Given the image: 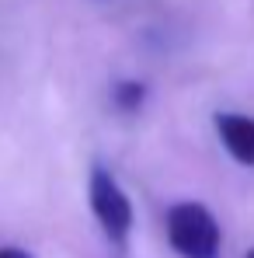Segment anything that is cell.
Listing matches in <instances>:
<instances>
[{
	"label": "cell",
	"mask_w": 254,
	"mask_h": 258,
	"mask_svg": "<svg viewBox=\"0 0 254 258\" xmlns=\"http://www.w3.org/2000/svg\"><path fill=\"white\" fill-rule=\"evenodd\" d=\"M0 258H35L25 248H14V244H0Z\"/></svg>",
	"instance_id": "5b68a950"
},
{
	"label": "cell",
	"mask_w": 254,
	"mask_h": 258,
	"mask_svg": "<svg viewBox=\"0 0 254 258\" xmlns=\"http://www.w3.org/2000/svg\"><path fill=\"white\" fill-rule=\"evenodd\" d=\"M87 196H91V213L101 223L105 237L112 244H126L129 230H132V203L122 192V185L115 181V174L105 171V168H94L91 171V185H87Z\"/></svg>",
	"instance_id": "7a4b0ae2"
},
{
	"label": "cell",
	"mask_w": 254,
	"mask_h": 258,
	"mask_svg": "<svg viewBox=\"0 0 254 258\" xmlns=\"http://www.w3.org/2000/svg\"><path fill=\"white\" fill-rule=\"evenodd\" d=\"M244 258H254V248H251V251H247V255H244Z\"/></svg>",
	"instance_id": "8992f818"
},
{
	"label": "cell",
	"mask_w": 254,
	"mask_h": 258,
	"mask_svg": "<svg viewBox=\"0 0 254 258\" xmlns=\"http://www.w3.org/2000/svg\"><path fill=\"white\" fill-rule=\"evenodd\" d=\"M216 133H219L226 154H230L237 164L254 168V119L251 115L219 112V115H216Z\"/></svg>",
	"instance_id": "3957f363"
},
{
	"label": "cell",
	"mask_w": 254,
	"mask_h": 258,
	"mask_svg": "<svg viewBox=\"0 0 254 258\" xmlns=\"http://www.w3.org/2000/svg\"><path fill=\"white\" fill-rule=\"evenodd\" d=\"M143 101H146V87L139 84V81H122V84L115 87V105L122 112H139Z\"/></svg>",
	"instance_id": "277c9868"
},
{
	"label": "cell",
	"mask_w": 254,
	"mask_h": 258,
	"mask_svg": "<svg viewBox=\"0 0 254 258\" xmlns=\"http://www.w3.org/2000/svg\"><path fill=\"white\" fill-rule=\"evenodd\" d=\"M167 241L181 258H219V223L202 203H178L167 213Z\"/></svg>",
	"instance_id": "6da1fadb"
}]
</instances>
